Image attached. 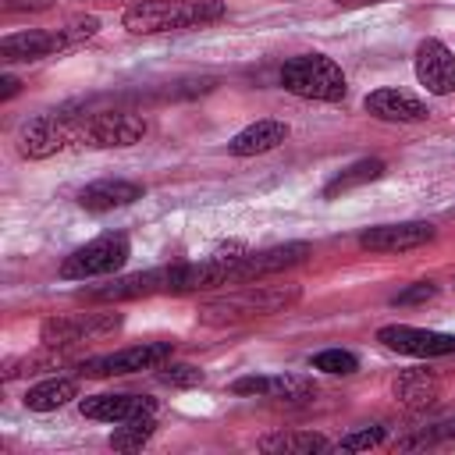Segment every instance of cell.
Returning a JSON list of instances; mask_svg holds the SVG:
<instances>
[{
    "mask_svg": "<svg viewBox=\"0 0 455 455\" xmlns=\"http://www.w3.org/2000/svg\"><path fill=\"white\" fill-rule=\"evenodd\" d=\"M299 295H302V288L295 281H284V284H263V281L249 284V281H242V288L203 302L199 320L224 327V323L252 320V316H274V313H284L288 306H295Z\"/></svg>",
    "mask_w": 455,
    "mask_h": 455,
    "instance_id": "1",
    "label": "cell"
},
{
    "mask_svg": "<svg viewBox=\"0 0 455 455\" xmlns=\"http://www.w3.org/2000/svg\"><path fill=\"white\" fill-rule=\"evenodd\" d=\"M228 14L224 0H142L124 11V28L135 36H156V32H181V28H203Z\"/></svg>",
    "mask_w": 455,
    "mask_h": 455,
    "instance_id": "2",
    "label": "cell"
},
{
    "mask_svg": "<svg viewBox=\"0 0 455 455\" xmlns=\"http://www.w3.org/2000/svg\"><path fill=\"white\" fill-rule=\"evenodd\" d=\"M96 32H100V21L92 14L75 18V21L60 25V28H53V32H43V28L11 32V36L0 39V60L4 64H36L43 57H53V53H64V50L82 46Z\"/></svg>",
    "mask_w": 455,
    "mask_h": 455,
    "instance_id": "3",
    "label": "cell"
},
{
    "mask_svg": "<svg viewBox=\"0 0 455 455\" xmlns=\"http://www.w3.org/2000/svg\"><path fill=\"white\" fill-rule=\"evenodd\" d=\"M281 85H284L291 96L320 100V103H338V100H345V92H348L345 71H341L331 57H323V53H299V57L284 60V68H281Z\"/></svg>",
    "mask_w": 455,
    "mask_h": 455,
    "instance_id": "4",
    "label": "cell"
},
{
    "mask_svg": "<svg viewBox=\"0 0 455 455\" xmlns=\"http://www.w3.org/2000/svg\"><path fill=\"white\" fill-rule=\"evenodd\" d=\"M132 256L128 235L121 231H107L85 245H78L71 256H64L60 263V277L64 281H85V277H100V274H114L117 267H124V259Z\"/></svg>",
    "mask_w": 455,
    "mask_h": 455,
    "instance_id": "5",
    "label": "cell"
},
{
    "mask_svg": "<svg viewBox=\"0 0 455 455\" xmlns=\"http://www.w3.org/2000/svg\"><path fill=\"white\" fill-rule=\"evenodd\" d=\"M146 135V121L128 110H103L85 121H75V146H92V149H121L135 146Z\"/></svg>",
    "mask_w": 455,
    "mask_h": 455,
    "instance_id": "6",
    "label": "cell"
},
{
    "mask_svg": "<svg viewBox=\"0 0 455 455\" xmlns=\"http://www.w3.org/2000/svg\"><path fill=\"white\" fill-rule=\"evenodd\" d=\"M121 327V313H68V316H50L39 327V341L50 348L60 345H78V341H96L107 338Z\"/></svg>",
    "mask_w": 455,
    "mask_h": 455,
    "instance_id": "7",
    "label": "cell"
},
{
    "mask_svg": "<svg viewBox=\"0 0 455 455\" xmlns=\"http://www.w3.org/2000/svg\"><path fill=\"white\" fill-rule=\"evenodd\" d=\"M174 345L171 341H142V345H128L107 355H92L82 363L85 377H121V373H139V370H156L171 359Z\"/></svg>",
    "mask_w": 455,
    "mask_h": 455,
    "instance_id": "8",
    "label": "cell"
},
{
    "mask_svg": "<svg viewBox=\"0 0 455 455\" xmlns=\"http://www.w3.org/2000/svg\"><path fill=\"white\" fill-rule=\"evenodd\" d=\"M68 146H75V121L68 114H39L18 132V153L28 160H46Z\"/></svg>",
    "mask_w": 455,
    "mask_h": 455,
    "instance_id": "9",
    "label": "cell"
},
{
    "mask_svg": "<svg viewBox=\"0 0 455 455\" xmlns=\"http://www.w3.org/2000/svg\"><path fill=\"white\" fill-rule=\"evenodd\" d=\"M377 341L391 352L402 355H419V359H437V355H451L455 352V334L444 331H423V327H409V323H387L377 331Z\"/></svg>",
    "mask_w": 455,
    "mask_h": 455,
    "instance_id": "10",
    "label": "cell"
},
{
    "mask_svg": "<svg viewBox=\"0 0 455 455\" xmlns=\"http://www.w3.org/2000/svg\"><path fill=\"white\" fill-rule=\"evenodd\" d=\"M412 68H416V78L427 92H434V96L455 92V53L441 39H423L416 46Z\"/></svg>",
    "mask_w": 455,
    "mask_h": 455,
    "instance_id": "11",
    "label": "cell"
},
{
    "mask_svg": "<svg viewBox=\"0 0 455 455\" xmlns=\"http://www.w3.org/2000/svg\"><path fill=\"white\" fill-rule=\"evenodd\" d=\"M434 224L427 220H405V224H377L359 235V245L370 252H409L427 242H434Z\"/></svg>",
    "mask_w": 455,
    "mask_h": 455,
    "instance_id": "12",
    "label": "cell"
},
{
    "mask_svg": "<svg viewBox=\"0 0 455 455\" xmlns=\"http://www.w3.org/2000/svg\"><path fill=\"white\" fill-rule=\"evenodd\" d=\"M309 245L306 242H284V245H270V249H259V252H242L238 256V284L242 281H263L270 274H281L295 263H306L309 259Z\"/></svg>",
    "mask_w": 455,
    "mask_h": 455,
    "instance_id": "13",
    "label": "cell"
},
{
    "mask_svg": "<svg viewBox=\"0 0 455 455\" xmlns=\"http://www.w3.org/2000/svg\"><path fill=\"white\" fill-rule=\"evenodd\" d=\"M235 395H263L277 402H306L316 395V384L302 373H270V377H238L231 384Z\"/></svg>",
    "mask_w": 455,
    "mask_h": 455,
    "instance_id": "14",
    "label": "cell"
},
{
    "mask_svg": "<svg viewBox=\"0 0 455 455\" xmlns=\"http://www.w3.org/2000/svg\"><path fill=\"white\" fill-rule=\"evenodd\" d=\"M153 412H156V398H149V395H92V398H82V416L100 419V423H124V419L153 416Z\"/></svg>",
    "mask_w": 455,
    "mask_h": 455,
    "instance_id": "15",
    "label": "cell"
},
{
    "mask_svg": "<svg viewBox=\"0 0 455 455\" xmlns=\"http://www.w3.org/2000/svg\"><path fill=\"white\" fill-rule=\"evenodd\" d=\"M135 199H142V185L124 181V178H100V181H92L78 192V206L89 210V213L121 210V206H132Z\"/></svg>",
    "mask_w": 455,
    "mask_h": 455,
    "instance_id": "16",
    "label": "cell"
},
{
    "mask_svg": "<svg viewBox=\"0 0 455 455\" xmlns=\"http://www.w3.org/2000/svg\"><path fill=\"white\" fill-rule=\"evenodd\" d=\"M366 114H373L377 121H398V124H409V121H423L430 110L423 100H416L412 92H402V89H373L366 100H363Z\"/></svg>",
    "mask_w": 455,
    "mask_h": 455,
    "instance_id": "17",
    "label": "cell"
},
{
    "mask_svg": "<svg viewBox=\"0 0 455 455\" xmlns=\"http://www.w3.org/2000/svg\"><path fill=\"white\" fill-rule=\"evenodd\" d=\"M391 398L405 409H427L441 398V380L430 370H405L391 380Z\"/></svg>",
    "mask_w": 455,
    "mask_h": 455,
    "instance_id": "18",
    "label": "cell"
},
{
    "mask_svg": "<svg viewBox=\"0 0 455 455\" xmlns=\"http://www.w3.org/2000/svg\"><path fill=\"white\" fill-rule=\"evenodd\" d=\"M288 139V124L284 121H274V117H263V121H252L249 128H242L228 149L235 156H256V153H267V149H277L281 142Z\"/></svg>",
    "mask_w": 455,
    "mask_h": 455,
    "instance_id": "19",
    "label": "cell"
},
{
    "mask_svg": "<svg viewBox=\"0 0 455 455\" xmlns=\"http://www.w3.org/2000/svg\"><path fill=\"white\" fill-rule=\"evenodd\" d=\"M71 398H78V384H75L71 377H50V380L28 387L25 405H28L32 412H53V409L68 405Z\"/></svg>",
    "mask_w": 455,
    "mask_h": 455,
    "instance_id": "20",
    "label": "cell"
},
{
    "mask_svg": "<svg viewBox=\"0 0 455 455\" xmlns=\"http://www.w3.org/2000/svg\"><path fill=\"white\" fill-rule=\"evenodd\" d=\"M380 174H384V160H355V164H348L345 171H338V174L323 185V196L334 199V196H341V192H352V188H359V185L377 181Z\"/></svg>",
    "mask_w": 455,
    "mask_h": 455,
    "instance_id": "21",
    "label": "cell"
},
{
    "mask_svg": "<svg viewBox=\"0 0 455 455\" xmlns=\"http://www.w3.org/2000/svg\"><path fill=\"white\" fill-rule=\"evenodd\" d=\"M263 451H284V455H309V451H323L327 437L313 434V430H281L259 441Z\"/></svg>",
    "mask_w": 455,
    "mask_h": 455,
    "instance_id": "22",
    "label": "cell"
},
{
    "mask_svg": "<svg viewBox=\"0 0 455 455\" xmlns=\"http://www.w3.org/2000/svg\"><path fill=\"white\" fill-rule=\"evenodd\" d=\"M153 434H156V419L153 416H135V419H124V427H117L110 434V448H117V451H139Z\"/></svg>",
    "mask_w": 455,
    "mask_h": 455,
    "instance_id": "23",
    "label": "cell"
},
{
    "mask_svg": "<svg viewBox=\"0 0 455 455\" xmlns=\"http://www.w3.org/2000/svg\"><path fill=\"white\" fill-rule=\"evenodd\" d=\"M437 444H455V416L437 419L430 427H419L412 437H402L398 448H437Z\"/></svg>",
    "mask_w": 455,
    "mask_h": 455,
    "instance_id": "24",
    "label": "cell"
},
{
    "mask_svg": "<svg viewBox=\"0 0 455 455\" xmlns=\"http://www.w3.org/2000/svg\"><path fill=\"white\" fill-rule=\"evenodd\" d=\"M309 366H313V370H320V373L348 377V373H355V370H359V359H355L352 352H345V348H323V352H316V355L309 359Z\"/></svg>",
    "mask_w": 455,
    "mask_h": 455,
    "instance_id": "25",
    "label": "cell"
},
{
    "mask_svg": "<svg viewBox=\"0 0 455 455\" xmlns=\"http://www.w3.org/2000/svg\"><path fill=\"white\" fill-rule=\"evenodd\" d=\"M380 441H384V427L380 423H370V427H359V430L345 434L334 448L338 451H366V448H377Z\"/></svg>",
    "mask_w": 455,
    "mask_h": 455,
    "instance_id": "26",
    "label": "cell"
},
{
    "mask_svg": "<svg viewBox=\"0 0 455 455\" xmlns=\"http://www.w3.org/2000/svg\"><path fill=\"white\" fill-rule=\"evenodd\" d=\"M160 380L171 387H196V384H203V370L192 363H174V366H164Z\"/></svg>",
    "mask_w": 455,
    "mask_h": 455,
    "instance_id": "27",
    "label": "cell"
},
{
    "mask_svg": "<svg viewBox=\"0 0 455 455\" xmlns=\"http://www.w3.org/2000/svg\"><path fill=\"white\" fill-rule=\"evenodd\" d=\"M434 295H437V284H434V281H419V284L398 291L391 302H395V306H416V302H427V299H434Z\"/></svg>",
    "mask_w": 455,
    "mask_h": 455,
    "instance_id": "28",
    "label": "cell"
},
{
    "mask_svg": "<svg viewBox=\"0 0 455 455\" xmlns=\"http://www.w3.org/2000/svg\"><path fill=\"white\" fill-rule=\"evenodd\" d=\"M0 7L7 14H18V11H46V7H53V0H0Z\"/></svg>",
    "mask_w": 455,
    "mask_h": 455,
    "instance_id": "29",
    "label": "cell"
},
{
    "mask_svg": "<svg viewBox=\"0 0 455 455\" xmlns=\"http://www.w3.org/2000/svg\"><path fill=\"white\" fill-rule=\"evenodd\" d=\"M18 89H21V82H18L14 75H4V78H0V100H11Z\"/></svg>",
    "mask_w": 455,
    "mask_h": 455,
    "instance_id": "30",
    "label": "cell"
},
{
    "mask_svg": "<svg viewBox=\"0 0 455 455\" xmlns=\"http://www.w3.org/2000/svg\"><path fill=\"white\" fill-rule=\"evenodd\" d=\"M338 7H370V4H387V0H334Z\"/></svg>",
    "mask_w": 455,
    "mask_h": 455,
    "instance_id": "31",
    "label": "cell"
}]
</instances>
